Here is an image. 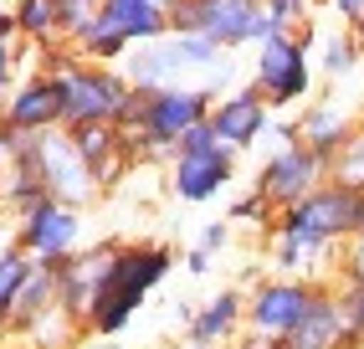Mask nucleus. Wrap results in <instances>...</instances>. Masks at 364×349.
Here are the masks:
<instances>
[{
	"mask_svg": "<svg viewBox=\"0 0 364 349\" xmlns=\"http://www.w3.org/2000/svg\"><path fill=\"white\" fill-rule=\"evenodd\" d=\"M175 246L169 241H124V252L113 262V278L103 283L98 303H92L82 339H124V329L139 318V308L149 303V293L175 272Z\"/></svg>",
	"mask_w": 364,
	"mask_h": 349,
	"instance_id": "f257e3e1",
	"label": "nucleus"
},
{
	"mask_svg": "<svg viewBox=\"0 0 364 349\" xmlns=\"http://www.w3.org/2000/svg\"><path fill=\"white\" fill-rule=\"evenodd\" d=\"M46 78L57 83L62 93V129H82V123H118L129 108V78L118 67H98V62H82L72 46H57L46 52Z\"/></svg>",
	"mask_w": 364,
	"mask_h": 349,
	"instance_id": "f03ea898",
	"label": "nucleus"
},
{
	"mask_svg": "<svg viewBox=\"0 0 364 349\" xmlns=\"http://www.w3.org/2000/svg\"><path fill=\"white\" fill-rule=\"evenodd\" d=\"M318 21L303 31H282V36H267L257 46V62H252V88L267 98V108H303L313 98V46H318Z\"/></svg>",
	"mask_w": 364,
	"mask_h": 349,
	"instance_id": "7ed1b4c3",
	"label": "nucleus"
},
{
	"mask_svg": "<svg viewBox=\"0 0 364 349\" xmlns=\"http://www.w3.org/2000/svg\"><path fill=\"white\" fill-rule=\"evenodd\" d=\"M190 31L210 36L226 57L241 52V46H262L267 36H277L262 0H180L169 11V36H190Z\"/></svg>",
	"mask_w": 364,
	"mask_h": 349,
	"instance_id": "20e7f679",
	"label": "nucleus"
},
{
	"mask_svg": "<svg viewBox=\"0 0 364 349\" xmlns=\"http://www.w3.org/2000/svg\"><path fill=\"white\" fill-rule=\"evenodd\" d=\"M231 180H236V155L210 134V123L190 129V134L175 144V155H169V190H175L185 206L215 201Z\"/></svg>",
	"mask_w": 364,
	"mask_h": 349,
	"instance_id": "39448f33",
	"label": "nucleus"
},
{
	"mask_svg": "<svg viewBox=\"0 0 364 349\" xmlns=\"http://www.w3.org/2000/svg\"><path fill=\"white\" fill-rule=\"evenodd\" d=\"M323 283H303V278H257L247 288V334H262V339H287L308 318V308L318 303Z\"/></svg>",
	"mask_w": 364,
	"mask_h": 349,
	"instance_id": "423d86ee",
	"label": "nucleus"
},
{
	"mask_svg": "<svg viewBox=\"0 0 364 349\" xmlns=\"http://www.w3.org/2000/svg\"><path fill=\"white\" fill-rule=\"evenodd\" d=\"M82 211H72V206H62V201H41L36 211H26V216H16V231H11V241L26 252L36 267H62L72 252H82Z\"/></svg>",
	"mask_w": 364,
	"mask_h": 349,
	"instance_id": "0eeeda50",
	"label": "nucleus"
},
{
	"mask_svg": "<svg viewBox=\"0 0 364 349\" xmlns=\"http://www.w3.org/2000/svg\"><path fill=\"white\" fill-rule=\"evenodd\" d=\"M318 185H328V165L313 155V149H303V144H277L272 155L262 160L257 180H252V190L272 211H287V206L308 201Z\"/></svg>",
	"mask_w": 364,
	"mask_h": 349,
	"instance_id": "6e6552de",
	"label": "nucleus"
},
{
	"mask_svg": "<svg viewBox=\"0 0 364 349\" xmlns=\"http://www.w3.org/2000/svg\"><path fill=\"white\" fill-rule=\"evenodd\" d=\"M36 174H41L46 195H52V201H62V206H72V211H87V206L103 195L98 174L82 165V155H77V144H72L67 129L36 134Z\"/></svg>",
	"mask_w": 364,
	"mask_h": 349,
	"instance_id": "1a4fd4ad",
	"label": "nucleus"
},
{
	"mask_svg": "<svg viewBox=\"0 0 364 349\" xmlns=\"http://www.w3.org/2000/svg\"><path fill=\"white\" fill-rule=\"evenodd\" d=\"M118 252H124V241L103 236V241H87L82 252H72L62 267H52L57 272V303H62V313L77 323V329L87 323V313H92V303H98L103 283L113 278Z\"/></svg>",
	"mask_w": 364,
	"mask_h": 349,
	"instance_id": "9d476101",
	"label": "nucleus"
},
{
	"mask_svg": "<svg viewBox=\"0 0 364 349\" xmlns=\"http://www.w3.org/2000/svg\"><path fill=\"white\" fill-rule=\"evenodd\" d=\"M267 267H272V278H303V283L333 288L338 246L313 236V231H293V226H277L272 221V231H267Z\"/></svg>",
	"mask_w": 364,
	"mask_h": 349,
	"instance_id": "9b49d317",
	"label": "nucleus"
},
{
	"mask_svg": "<svg viewBox=\"0 0 364 349\" xmlns=\"http://www.w3.org/2000/svg\"><path fill=\"white\" fill-rule=\"evenodd\" d=\"M210 134L221 139L231 155H247V149L272 129V108H267V98L252 88V83H241L231 88L226 98H215V108H210Z\"/></svg>",
	"mask_w": 364,
	"mask_h": 349,
	"instance_id": "f8f14e48",
	"label": "nucleus"
},
{
	"mask_svg": "<svg viewBox=\"0 0 364 349\" xmlns=\"http://www.w3.org/2000/svg\"><path fill=\"white\" fill-rule=\"evenodd\" d=\"M6 123L11 134H26V139H36V134H57L62 129V93H57V83L46 78V72H26V78L16 83V93H11V103H6Z\"/></svg>",
	"mask_w": 364,
	"mask_h": 349,
	"instance_id": "ddd939ff",
	"label": "nucleus"
},
{
	"mask_svg": "<svg viewBox=\"0 0 364 349\" xmlns=\"http://www.w3.org/2000/svg\"><path fill=\"white\" fill-rule=\"evenodd\" d=\"M282 349H364V339L354 334V323H349L344 303H338V293L323 288L318 303L308 308V318L282 339Z\"/></svg>",
	"mask_w": 364,
	"mask_h": 349,
	"instance_id": "4468645a",
	"label": "nucleus"
},
{
	"mask_svg": "<svg viewBox=\"0 0 364 349\" xmlns=\"http://www.w3.org/2000/svg\"><path fill=\"white\" fill-rule=\"evenodd\" d=\"M247 334V293L241 288H221L215 298L190 308L185 318V344H215L226 349V339H241Z\"/></svg>",
	"mask_w": 364,
	"mask_h": 349,
	"instance_id": "2eb2a0df",
	"label": "nucleus"
},
{
	"mask_svg": "<svg viewBox=\"0 0 364 349\" xmlns=\"http://www.w3.org/2000/svg\"><path fill=\"white\" fill-rule=\"evenodd\" d=\"M293 129H298V144L303 149H313L323 165L338 155V144H344L354 129H359V118L338 103V98H308L303 103V113L293 118Z\"/></svg>",
	"mask_w": 364,
	"mask_h": 349,
	"instance_id": "dca6fc26",
	"label": "nucleus"
},
{
	"mask_svg": "<svg viewBox=\"0 0 364 349\" xmlns=\"http://www.w3.org/2000/svg\"><path fill=\"white\" fill-rule=\"evenodd\" d=\"M67 134H72V144H77L82 165L98 174V185H103V190L134 165L129 139H124V129H118V123H82V129H67Z\"/></svg>",
	"mask_w": 364,
	"mask_h": 349,
	"instance_id": "f3484780",
	"label": "nucleus"
},
{
	"mask_svg": "<svg viewBox=\"0 0 364 349\" xmlns=\"http://www.w3.org/2000/svg\"><path fill=\"white\" fill-rule=\"evenodd\" d=\"M129 78V88H139V93H159V88H180L190 72H185V62L175 57V46H169V36L164 41H149V46H134V52L124 57V67H118Z\"/></svg>",
	"mask_w": 364,
	"mask_h": 349,
	"instance_id": "a211bd4d",
	"label": "nucleus"
},
{
	"mask_svg": "<svg viewBox=\"0 0 364 349\" xmlns=\"http://www.w3.org/2000/svg\"><path fill=\"white\" fill-rule=\"evenodd\" d=\"M103 21L129 36V46H149L169 36V11H159L154 0H103Z\"/></svg>",
	"mask_w": 364,
	"mask_h": 349,
	"instance_id": "6ab92c4d",
	"label": "nucleus"
},
{
	"mask_svg": "<svg viewBox=\"0 0 364 349\" xmlns=\"http://www.w3.org/2000/svg\"><path fill=\"white\" fill-rule=\"evenodd\" d=\"M313 67H318L328 83H344V78H354V72L364 67L359 36H354V31H344V26L323 31V36H318V46H313Z\"/></svg>",
	"mask_w": 364,
	"mask_h": 349,
	"instance_id": "aec40b11",
	"label": "nucleus"
},
{
	"mask_svg": "<svg viewBox=\"0 0 364 349\" xmlns=\"http://www.w3.org/2000/svg\"><path fill=\"white\" fill-rule=\"evenodd\" d=\"M11 16H16V36L26 41V46H41V52H57V46H62L57 0H16Z\"/></svg>",
	"mask_w": 364,
	"mask_h": 349,
	"instance_id": "412c9836",
	"label": "nucleus"
},
{
	"mask_svg": "<svg viewBox=\"0 0 364 349\" xmlns=\"http://www.w3.org/2000/svg\"><path fill=\"white\" fill-rule=\"evenodd\" d=\"M52 308H57V272H52V267H36L31 283H26V293L16 298V308H11V318H6V339H16L26 323H36L41 313H52Z\"/></svg>",
	"mask_w": 364,
	"mask_h": 349,
	"instance_id": "4be33fe9",
	"label": "nucleus"
},
{
	"mask_svg": "<svg viewBox=\"0 0 364 349\" xmlns=\"http://www.w3.org/2000/svg\"><path fill=\"white\" fill-rule=\"evenodd\" d=\"M31 272H36V262H31L26 252H21L16 241L0 246V318H11L16 298L26 293V283H31Z\"/></svg>",
	"mask_w": 364,
	"mask_h": 349,
	"instance_id": "5701e85b",
	"label": "nucleus"
},
{
	"mask_svg": "<svg viewBox=\"0 0 364 349\" xmlns=\"http://www.w3.org/2000/svg\"><path fill=\"white\" fill-rule=\"evenodd\" d=\"M72 52H77L82 62H98V67H124V57L134 52V46H129V36H118L108 21L98 16V26H92L77 46H72Z\"/></svg>",
	"mask_w": 364,
	"mask_h": 349,
	"instance_id": "b1692460",
	"label": "nucleus"
},
{
	"mask_svg": "<svg viewBox=\"0 0 364 349\" xmlns=\"http://www.w3.org/2000/svg\"><path fill=\"white\" fill-rule=\"evenodd\" d=\"M328 180L344 190H364V123L338 144V155L328 160Z\"/></svg>",
	"mask_w": 364,
	"mask_h": 349,
	"instance_id": "393cba45",
	"label": "nucleus"
},
{
	"mask_svg": "<svg viewBox=\"0 0 364 349\" xmlns=\"http://www.w3.org/2000/svg\"><path fill=\"white\" fill-rule=\"evenodd\" d=\"M103 16V0H57V31H62V46H77Z\"/></svg>",
	"mask_w": 364,
	"mask_h": 349,
	"instance_id": "a878e982",
	"label": "nucleus"
},
{
	"mask_svg": "<svg viewBox=\"0 0 364 349\" xmlns=\"http://www.w3.org/2000/svg\"><path fill=\"white\" fill-rule=\"evenodd\" d=\"M169 46H175V57L185 62V72H196V78H200V72H210L215 62L226 57L221 46H215L210 36H200V31H190V36H169Z\"/></svg>",
	"mask_w": 364,
	"mask_h": 349,
	"instance_id": "bb28decb",
	"label": "nucleus"
},
{
	"mask_svg": "<svg viewBox=\"0 0 364 349\" xmlns=\"http://www.w3.org/2000/svg\"><path fill=\"white\" fill-rule=\"evenodd\" d=\"M267 6V16H272V31L282 36V31H303V26H313V11H318V0H262Z\"/></svg>",
	"mask_w": 364,
	"mask_h": 349,
	"instance_id": "cd10ccee",
	"label": "nucleus"
},
{
	"mask_svg": "<svg viewBox=\"0 0 364 349\" xmlns=\"http://www.w3.org/2000/svg\"><path fill=\"white\" fill-rule=\"evenodd\" d=\"M226 221L231 226H262V231H272V221H277V211L262 201L257 190H247L241 201H231V211H226Z\"/></svg>",
	"mask_w": 364,
	"mask_h": 349,
	"instance_id": "c85d7f7f",
	"label": "nucleus"
},
{
	"mask_svg": "<svg viewBox=\"0 0 364 349\" xmlns=\"http://www.w3.org/2000/svg\"><path fill=\"white\" fill-rule=\"evenodd\" d=\"M333 288H364V231H359V236H349L344 246H338Z\"/></svg>",
	"mask_w": 364,
	"mask_h": 349,
	"instance_id": "c756f323",
	"label": "nucleus"
},
{
	"mask_svg": "<svg viewBox=\"0 0 364 349\" xmlns=\"http://www.w3.org/2000/svg\"><path fill=\"white\" fill-rule=\"evenodd\" d=\"M21 46L16 41H0V118H6V103H11V93H16V83H21Z\"/></svg>",
	"mask_w": 364,
	"mask_h": 349,
	"instance_id": "7c9ffc66",
	"label": "nucleus"
},
{
	"mask_svg": "<svg viewBox=\"0 0 364 349\" xmlns=\"http://www.w3.org/2000/svg\"><path fill=\"white\" fill-rule=\"evenodd\" d=\"M318 6L338 21V26H344V31H364V0H318Z\"/></svg>",
	"mask_w": 364,
	"mask_h": 349,
	"instance_id": "2f4dec72",
	"label": "nucleus"
},
{
	"mask_svg": "<svg viewBox=\"0 0 364 349\" xmlns=\"http://www.w3.org/2000/svg\"><path fill=\"white\" fill-rule=\"evenodd\" d=\"M231 83H236V62H231V57H221L210 72H200V88H205L210 98H226V93H231Z\"/></svg>",
	"mask_w": 364,
	"mask_h": 349,
	"instance_id": "473e14b6",
	"label": "nucleus"
},
{
	"mask_svg": "<svg viewBox=\"0 0 364 349\" xmlns=\"http://www.w3.org/2000/svg\"><path fill=\"white\" fill-rule=\"evenodd\" d=\"M338 293V303H344V313H349V323H354V334L364 339V288H333Z\"/></svg>",
	"mask_w": 364,
	"mask_h": 349,
	"instance_id": "72a5a7b5",
	"label": "nucleus"
},
{
	"mask_svg": "<svg viewBox=\"0 0 364 349\" xmlns=\"http://www.w3.org/2000/svg\"><path fill=\"white\" fill-rule=\"evenodd\" d=\"M226 241H231V221H210V226L200 231V241H196V246H200V252H210V257H215V252H221Z\"/></svg>",
	"mask_w": 364,
	"mask_h": 349,
	"instance_id": "f704fd0d",
	"label": "nucleus"
},
{
	"mask_svg": "<svg viewBox=\"0 0 364 349\" xmlns=\"http://www.w3.org/2000/svg\"><path fill=\"white\" fill-rule=\"evenodd\" d=\"M180 262H185V272H196V278H205V272L215 267V257H210V252H200V246H190Z\"/></svg>",
	"mask_w": 364,
	"mask_h": 349,
	"instance_id": "c9c22d12",
	"label": "nucleus"
},
{
	"mask_svg": "<svg viewBox=\"0 0 364 349\" xmlns=\"http://www.w3.org/2000/svg\"><path fill=\"white\" fill-rule=\"evenodd\" d=\"M16 139H21V134H11L6 123H0V180H6V170H11V155H16Z\"/></svg>",
	"mask_w": 364,
	"mask_h": 349,
	"instance_id": "e433bc0d",
	"label": "nucleus"
},
{
	"mask_svg": "<svg viewBox=\"0 0 364 349\" xmlns=\"http://www.w3.org/2000/svg\"><path fill=\"white\" fill-rule=\"evenodd\" d=\"M231 349H282V344H277V339H262V334H241Z\"/></svg>",
	"mask_w": 364,
	"mask_h": 349,
	"instance_id": "4c0bfd02",
	"label": "nucleus"
},
{
	"mask_svg": "<svg viewBox=\"0 0 364 349\" xmlns=\"http://www.w3.org/2000/svg\"><path fill=\"white\" fill-rule=\"evenodd\" d=\"M0 41H21V36H16V16H11V6H0Z\"/></svg>",
	"mask_w": 364,
	"mask_h": 349,
	"instance_id": "58836bf2",
	"label": "nucleus"
},
{
	"mask_svg": "<svg viewBox=\"0 0 364 349\" xmlns=\"http://www.w3.org/2000/svg\"><path fill=\"white\" fill-rule=\"evenodd\" d=\"M87 349H134V344H118V339H92Z\"/></svg>",
	"mask_w": 364,
	"mask_h": 349,
	"instance_id": "ea45409f",
	"label": "nucleus"
},
{
	"mask_svg": "<svg viewBox=\"0 0 364 349\" xmlns=\"http://www.w3.org/2000/svg\"><path fill=\"white\" fill-rule=\"evenodd\" d=\"M154 6H159V11H175V6H180V0H154Z\"/></svg>",
	"mask_w": 364,
	"mask_h": 349,
	"instance_id": "a19ab883",
	"label": "nucleus"
},
{
	"mask_svg": "<svg viewBox=\"0 0 364 349\" xmlns=\"http://www.w3.org/2000/svg\"><path fill=\"white\" fill-rule=\"evenodd\" d=\"M6 241H11V231H6V221H0V246H6Z\"/></svg>",
	"mask_w": 364,
	"mask_h": 349,
	"instance_id": "79ce46f5",
	"label": "nucleus"
},
{
	"mask_svg": "<svg viewBox=\"0 0 364 349\" xmlns=\"http://www.w3.org/2000/svg\"><path fill=\"white\" fill-rule=\"evenodd\" d=\"M180 349H215V344H180Z\"/></svg>",
	"mask_w": 364,
	"mask_h": 349,
	"instance_id": "37998d69",
	"label": "nucleus"
},
{
	"mask_svg": "<svg viewBox=\"0 0 364 349\" xmlns=\"http://www.w3.org/2000/svg\"><path fill=\"white\" fill-rule=\"evenodd\" d=\"M0 344H6V318H0Z\"/></svg>",
	"mask_w": 364,
	"mask_h": 349,
	"instance_id": "c03bdc74",
	"label": "nucleus"
},
{
	"mask_svg": "<svg viewBox=\"0 0 364 349\" xmlns=\"http://www.w3.org/2000/svg\"><path fill=\"white\" fill-rule=\"evenodd\" d=\"M0 349H21V344H0Z\"/></svg>",
	"mask_w": 364,
	"mask_h": 349,
	"instance_id": "a18cd8bd",
	"label": "nucleus"
},
{
	"mask_svg": "<svg viewBox=\"0 0 364 349\" xmlns=\"http://www.w3.org/2000/svg\"><path fill=\"white\" fill-rule=\"evenodd\" d=\"M359 52H364V31H359Z\"/></svg>",
	"mask_w": 364,
	"mask_h": 349,
	"instance_id": "49530a36",
	"label": "nucleus"
},
{
	"mask_svg": "<svg viewBox=\"0 0 364 349\" xmlns=\"http://www.w3.org/2000/svg\"><path fill=\"white\" fill-rule=\"evenodd\" d=\"M359 123H364V103H359Z\"/></svg>",
	"mask_w": 364,
	"mask_h": 349,
	"instance_id": "de8ad7c7",
	"label": "nucleus"
}]
</instances>
